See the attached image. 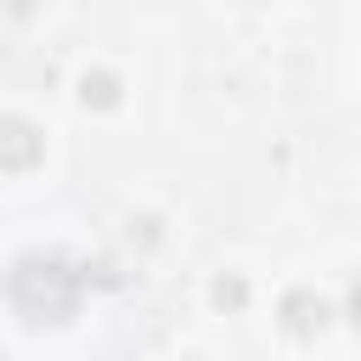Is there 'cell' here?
I'll list each match as a JSON object with an SVG mask.
<instances>
[{"label": "cell", "mask_w": 361, "mask_h": 361, "mask_svg": "<svg viewBox=\"0 0 361 361\" xmlns=\"http://www.w3.org/2000/svg\"><path fill=\"white\" fill-rule=\"evenodd\" d=\"M350 316H355V322H361V282H355V288H350Z\"/></svg>", "instance_id": "obj_5"}, {"label": "cell", "mask_w": 361, "mask_h": 361, "mask_svg": "<svg viewBox=\"0 0 361 361\" xmlns=\"http://www.w3.org/2000/svg\"><path fill=\"white\" fill-rule=\"evenodd\" d=\"M85 102H96V107H113V102H118V79H107V73L85 79Z\"/></svg>", "instance_id": "obj_4"}, {"label": "cell", "mask_w": 361, "mask_h": 361, "mask_svg": "<svg viewBox=\"0 0 361 361\" xmlns=\"http://www.w3.org/2000/svg\"><path fill=\"white\" fill-rule=\"evenodd\" d=\"M39 152H45V141H39V130H34L28 118H0V169H6V175L34 169Z\"/></svg>", "instance_id": "obj_2"}, {"label": "cell", "mask_w": 361, "mask_h": 361, "mask_svg": "<svg viewBox=\"0 0 361 361\" xmlns=\"http://www.w3.org/2000/svg\"><path fill=\"white\" fill-rule=\"evenodd\" d=\"M79 293H85V271L62 254H23L6 276V299L28 322H68L79 310Z\"/></svg>", "instance_id": "obj_1"}, {"label": "cell", "mask_w": 361, "mask_h": 361, "mask_svg": "<svg viewBox=\"0 0 361 361\" xmlns=\"http://www.w3.org/2000/svg\"><path fill=\"white\" fill-rule=\"evenodd\" d=\"M282 316H288V327H293V333H310V327H322V322H327V305H322V299H310V293H288V299H282Z\"/></svg>", "instance_id": "obj_3"}]
</instances>
